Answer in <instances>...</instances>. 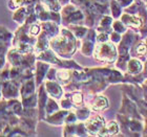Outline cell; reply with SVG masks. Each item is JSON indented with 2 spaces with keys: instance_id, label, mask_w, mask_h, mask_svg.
<instances>
[{
  "instance_id": "cell-3",
  "label": "cell",
  "mask_w": 147,
  "mask_h": 137,
  "mask_svg": "<svg viewBox=\"0 0 147 137\" xmlns=\"http://www.w3.org/2000/svg\"><path fill=\"white\" fill-rule=\"evenodd\" d=\"M105 107H107V100L103 96H98L94 102V109L101 110L104 109Z\"/></svg>"
},
{
  "instance_id": "cell-11",
  "label": "cell",
  "mask_w": 147,
  "mask_h": 137,
  "mask_svg": "<svg viewBox=\"0 0 147 137\" xmlns=\"http://www.w3.org/2000/svg\"><path fill=\"white\" fill-rule=\"evenodd\" d=\"M3 51H4V47H3V46L1 45V44H0V55H1V53H2Z\"/></svg>"
},
{
  "instance_id": "cell-7",
  "label": "cell",
  "mask_w": 147,
  "mask_h": 137,
  "mask_svg": "<svg viewBox=\"0 0 147 137\" xmlns=\"http://www.w3.org/2000/svg\"><path fill=\"white\" fill-rule=\"evenodd\" d=\"M12 3H13V5H12V6H18V5H21L22 3H23V0H13Z\"/></svg>"
},
{
  "instance_id": "cell-1",
  "label": "cell",
  "mask_w": 147,
  "mask_h": 137,
  "mask_svg": "<svg viewBox=\"0 0 147 137\" xmlns=\"http://www.w3.org/2000/svg\"><path fill=\"white\" fill-rule=\"evenodd\" d=\"M99 55H103L102 60L105 61H111L116 57V50L113 45H108V44H103V45L98 47Z\"/></svg>"
},
{
  "instance_id": "cell-9",
  "label": "cell",
  "mask_w": 147,
  "mask_h": 137,
  "mask_svg": "<svg viewBox=\"0 0 147 137\" xmlns=\"http://www.w3.org/2000/svg\"><path fill=\"white\" fill-rule=\"evenodd\" d=\"M62 72H63V71H62ZM62 72H60L59 73V76H60V78H62V79H64V80H66V79H68V73H64V74H63V73Z\"/></svg>"
},
{
  "instance_id": "cell-6",
  "label": "cell",
  "mask_w": 147,
  "mask_h": 137,
  "mask_svg": "<svg viewBox=\"0 0 147 137\" xmlns=\"http://www.w3.org/2000/svg\"><path fill=\"white\" fill-rule=\"evenodd\" d=\"M137 51H138L140 55H144L145 52H146V46H145V45L138 46V49H137Z\"/></svg>"
},
{
  "instance_id": "cell-8",
  "label": "cell",
  "mask_w": 147,
  "mask_h": 137,
  "mask_svg": "<svg viewBox=\"0 0 147 137\" xmlns=\"http://www.w3.org/2000/svg\"><path fill=\"white\" fill-rule=\"evenodd\" d=\"M31 33L33 35L38 34V33H39V27H38V26H36V25H34V26L32 27V29H31Z\"/></svg>"
},
{
  "instance_id": "cell-5",
  "label": "cell",
  "mask_w": 147,
  "mask_h": 137,
  "mask_svg": "<svg viewBox=\"0 0 147 137\" xmlns=\"http://www.w3.org/2000/svg\"><path fill=\"white\" fill-rule=\"evenodd\" d=\"M73 101H74V103H76V104L81 103V102H82V96H81V94H80V93H76V94H74Z\"/></svg>"
},
{
  "instance_id": "cell-4",
  "label": "cell",
  "mask_w": 147,
  "mask_h": 137,
  "mask_svg": "<svg viewBox=\"0 0 147 137\" xmlns=\"http://www.w3.org/2000/svg\"><path fill=\"white\" fill-rule=\"evenodd\" d=\"M107 128L110 134H115V133H117V131H118V127H117V125L115 122H110L109 125L107 126Z\"/></svg>"
},
{
  "instance_id": "cell-2",
  "label": "cell",
  "mask_w": 147,
  "mask_h": 137,
  "mask_svg": "<svg viewBox=\"0 0 147 137\" xmlns=\"http://www.w3.org/2000/svg\"><path fill=\"white\" fill-rule=\"evenodd\" d=\"M104 120L101 117H94L86 124V127L88 129V131L92 134H97L99 132H101L102 130H104Z\"/></svg>"
},
{
  "instance_id": "cell-10",
  "label": "cell",
  "mask_w": 147,
  "mask_h": 137,
  "mask_svg": "<svg viewBox=\"0 0 147 137\" xmlns=\"http://www.w3.org/2000/svg\"><path fill=\"white\" fill-rule=\"evenodd\" d=\"M3 65V57L1 55H0V67Z\"/></svg>"
}]
</instances>
